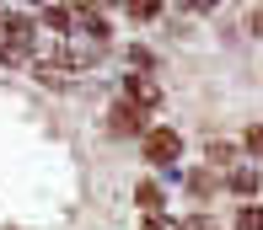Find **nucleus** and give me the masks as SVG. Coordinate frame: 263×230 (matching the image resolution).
Masks as SVG:
<instances>
[{
    "label": "nucleus",
    "instance_id": "f8f14e48",
    "mask_svg": "<svg viewBox=\"0 0 263 230\" xmlns=\"http://www.w3.org/2000/svg\"><path fill=\"white\" fill-rule=\"evenodd\" d=\"M253 32H263V11H253Z\"/></svg>",
    "mask_w": 263,
    "mask_h": 230
},
{
    "label": "nucleus",
    "instance_id": "7ed1b4c3",
    "mask_svg": "<svg viewBox=\"0 0 263 230\" xmlns=\"http://www.w3.org/2000/svg\"><path fill=\"white\" fill-rule=\"evenodd\" d=\"M177 150H183V139H177L172 129H151V134H145V161L151 166H172Z\"/></svg>",
    "mask_w": 263,
    "mask_h": 230
},
{
    "label": "nucleus",
    "instance_id": "1a4fd4ad",
    "mask_svg": "<svg viewBox=\"0 0 263 230\" xmlns=\"http://www.w3.org/2000/svg\"><path fill=\"white\" fill-rule=\"evenodd\" d=\"M129 16H135V22H151V16H161V6H156V0H129Z\"/></svg>",
    "mask_w": 263,
    "mask_h": 230
},
{
    "label": "nucleus",
    "instance_id": "f03ea898",
    "mask_svg": "<svg viewBox=\"0 0 263 230\" xmlns=\"http://www.w3.org/2000/svg\"><path fill=\"white\" fill-rule=\"evenodd\" d=\"M124 102L140 107V113H151V107H161V86L151 75H124Z\"/></svg>",
    "mask_w": 263,
    "mask_h": 230
},
{
    "label": "nucleus",
    "instance_id": "20e7f679",
    "mask_svg": "<svg viewBox=\"0 0 263 230\" xmlns=\"http://www.w3.org/2000/svg\"><path fill=\"white\" fill-rule=\"evenodd\" d=\"M107 129H113V134H140V129H145V113L129 107V102H118L113 113H107Z\"/></svg>",
    "mask_w": 263,
    "mask_h": 230
},
{
    "label": "nucleus",
    "instance_id": "39448f33",
    "mask_svg": "<svg viewBox=\"0 0 263 230\" xmlns=\"http://www.w3.org/2000/svg\"><path fill=\"white\" fill-rule=\"evenodd\" d=\"M43 27L49 32H70V11L65 6H43Z\"/></svg>",
    "mask_w": 263,
    "mask_h": 230
},
{
    "label": "nucleus",
    "instance_id": "423d86ee",
    "mask_svg": "<svg viewBox=\"0 0 263 230\" xmlns=\"http://www.w3.org/2000/svg\"><path fill=\"white\" fill-rule=\"evenodd\" d=\"M236 161V144H226V139H210V166H231Z\"/></svg>",
    "mask_w": 263,
    "mask_h": 230
},
{
    "label": "nucleus",
    "instance_id": "0eeeda50",
    "mask_svg": "<svg viewBox=\"0 0 263 230\" xmlns=\"http://www.w3.org/2000/svg\"><path fill=\"white\" fill-rule=\"evenodd\" d=\"M135 198H140V209H151V214L161 209V187H156V182H140V193H135Z\"/></svg>",
    "mask_w": 263,
    "mask_h": 230
},
{
    "label": "nucleus",
    "instance_id": "f257e3e1",
    "mask_svg": "<svg viewBox=\"0 0 263 230\" xmlns=\"http://www.w3.org/2000/svg\"><path fill=\"white\" fill-rule=\"evenodd\" d=\"M32 38H38V27L27 16H16V11H6L0 16V65H22L32 54Z\"/></svg>",
    "mask_w": 263,
    "mask_h": 230
},
{
    "label": "nucleus",
    "instance_id": "9b49d317",
    "mask_svg": "<svg viewBox=\"0 0 263 230\" xmlns=\"http://www.w3.org/2000/svg\"><path fill=\"white\" fill-rule=\"evenodd\" d=\"M247 150H253L258 161H263V123H253V129H247Z\"/></svg>",
    "mask_w": 263,
    "mask_h": 230
},
{
    "label": "nucleus",
    "instance_id": "6e6552de",
    "mask_svg": "<svg viewBox=\"0 0 263 230\" xmlns=\"http://www.w3.org/2000/svg\"><path fill=\"white\" fill-rule=\"evenodd\" d=\"M253 187H258V177L247 166H231V193H253Z\"/></svg>",
    "mask_w": 263,
    "mask_h": 230
},
{
    "label": "nucleus",
    "instance_id": "9d476101",
    "mask_svg": "<svg viewBox=\"0 0 263 230\" xmlns=\"http://www.w3.org/2000/svg\"><path fill=\"white\" fill-rule=\"evenodd\" d=\"M236 230H263V209H253V203H247V209L236 214Z\"/></svg>",
    "mask_w": 263,
    "mask_h": 230
}]
</instances>
